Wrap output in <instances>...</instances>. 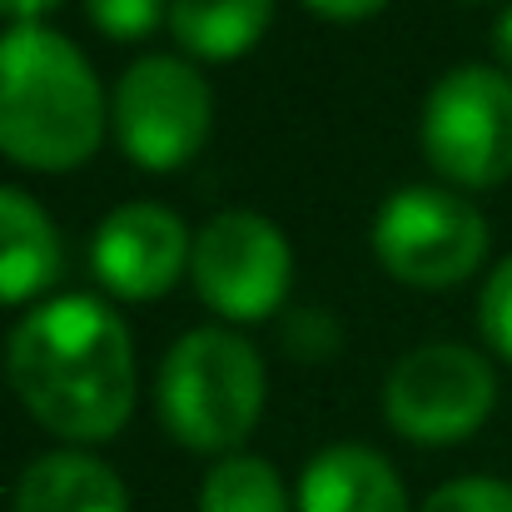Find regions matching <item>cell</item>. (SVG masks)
<instances>
[{
	"instance_id": "obj_1",
	"label": "cell",
	"mask_w": 512,
	"mask_h": 512,
	"mask_svg": "<svg viewBox=\"0 0 512 512\" xmlns=\"http://www.w3.org/2000/svg\"><path fill=\"white\" fill-rule=\"evenodd\" d=\"M5 378L40 428L105 443L135 408V343L115 309L85 294L40 304L5 343Z\"/></svg>"
},
{
	"instance_id": "obj_2",
	"label": "cell",
	"mask_w": 512,
	"mask_h": 512,
	"mask_svg": "<svg viewBox=\"0 0 512 512\" xmlns=\"http://www.w3.org/2000/svg\"><path fill=\"white\" fill-rule=\"evenodd\" d=\"M105 95L90 60L50 25L0 35V155L25 170H75L100 150Z\"/></svg>"
},
{
	"instance_id": "obj_3",
	"label": "cell",
	"mask_w": 512,
	"mask_h": 512,
	"mask_svg": "<svg viewBox=\"0 0 512 512\" xmlns=\"http://www.w3.org/2000/svg\"><path fill=\"white\" fill-rule=\"evenodd\" d=\"M155 403L174 443L229 453L264 413V358L234 329H189L160 363Z\"/></svg>"
},
{
	"instance_id": "obj_4",
	"label": "cell",
	"mask_w": 512,
	"mask_h": 512,
	"mask_svg": "<svg viewBox=\"0 0 512 512\" xmlns=\"http://www.w3.org/2000/svg\"><path fill=\"white\" fill-rule=\"evenodd\" d=\"M428 165L468 189L512 179V80L488 65L443 75L423 105Z\"/></svg>"
},
{
	"instance_id": "obj_5",
	"label": "cell",
	"mask_w": 512,
	"mask_h": 512,
	"mask_svg": "<svg viewBox=\"0 0 512 512\" xmlns=\"http://www.w3.org/2000/svg\"><path fill=\"white\" fill-rule=\"evenodd\" d=\"M373 249L383 269L413 289H453L488 254L483 214L448 189H398L373 219Z\"/></svg>"
},
{
	"instance_id": "obj_6",
	"label": "cell",
	"mask_w": 512,
	"mask_h": 512,
	"mask_svg": "<svg viewBox=\"0 0 512 512\" xmlns=\"http://www.w3.org/2000/svg\"><path fill=\"white\" fill-rule=\"evenodd\" d=\"M214 125V95L204 75L170 55L135 60L115 85V140L140 170L189 165Z\"/></svg>"
},
{
	"instance_id": "obj_7",
	"label": "cell",
	"mask_w": 512,
	"mask_h": 512,
	"mask_svg": "<svg viewBox=\"0 0 512 512\" xmlns=\"http://www.w3.org/2000/svg\"><path fill=\"white\" fill-rule=\"evenodd\" d=\"M493 403H498V378L488 358L463 343H423L403 353L383 383V408L393 433L428 448L478 433Z\"/></svg>"
},
{
	"instance_id": "obj_8",
	"label": "cell",
	"mask_w": 512,
	"mask_h": 512,
	"mask_svg": "<svg viewBox=\"0 0 512 512\" xmlns=\"http://www.w3.org/2000/svg\"><path fill=\"white\" fill-rule=\"evenodd\" d=\"M189 274L214 314L254 324L284 304L294 279V254L274 219L254 209H224L199 229L189 249Z\"/></svg>"
},
{
	"instance_id": "obj_9",
	"label": "cell",
	"mask_w": 512,
	"mask_h": 512,
	"mask_svg": "<svg viewBox=\"0 0 512 512\" xmlns=\"http://www.w3.org/2000/svg\"><path fill=\"white\" fill-rule=\"evenodd\" d=\"M189 234L165 204H120L90 244L95 279L120 299H160L189 264Z\"/></svg>"
},
{
	"instance_id": "obj_10",
	"label": "cell",
	"mask_w": 512,
	"mask_h": 512,
	"mask_svg": "<svg viewBox=\"0 0 512 512\" xmlns=\"http://www.w3.org/2000/svg\"><path fill=\"white\" fill-rule=\"evenodd\" d=\"M299 512H408V498L388 458L363 443H339L304 468Z\"/></svg>"
},
{
	"instance_id": "obj_11",
	"label": "cell",
	"mask_w": 512,
	"mask_h": 512,
	"mask_svg": "<svg viewBox=\"0 0 512 512\" xmlns=\"http://www.w3.org/2000/svg\"><path fill=\"white\" fill-rule=\"evenodd\" d=\"M60 274V234L45 209L0 184V304H25Z\"/></svg>"
},
{
	"instance_id": "obj_12",
	"label": "cell",
	"mask_w": 512,
	"mask_h": 512,
	"mask_svg": "<svg viewBox=\"0 0 512 512\" xmlns=\"http://www.w3.org/2000/svg\"><path fill=\"white\" fill-rule=\"evenodd\" d=\"M15 512H130L125 483L90 453H45L15 483Z\"/></svg>"
},
{
	"instance_id": "obj_13",
	"label": "cell",
	"mask_w": 512,
	"mask_h": 512,
	"mask_svg": "<svg viewBox=\"0 0 512 512\" xmlns=\"http://www.w3.org/2000/svg\"><path fill=\"white\" fill-rule=\"evenodd\" d=\"M274 20V0H170L174 40L199 60H239Z\"/></svg>"
},
{
	"instance_id": "obj_14",
	"label": "cell",
	"mask_w": 512,
	"mask_h": 512,
	"mask_svg": "<svg viewBox=\"0 0 512 512\" xmlns=\"http://www.w3.org/2000/svg\"><path fill=\"white\" fill-rule=\"evenodd\" d=\"M199 512H289V493L264 458H224L199 488Z\"/></svg>"
},
{
	"instance_id": "obj_15",
	"label": "cell",
	"mask_w": 512,
	"mask_h": 512,
	"mask_svg": "<svg viewBox=\"0 0 512 512\" xmlns=\"http://www.w3.org/2000/svg\"><path fill=\"white\" fill-rule=\"evenodd\" d=\"M170 15V0H90V20L110 40H145Z\"/></svg>"
},
{
	"instance_id": "obj_16",
	"label": "cell",
	"mask_w": 512,
	"mask_h": 512,
	"mask_svg": "<svg viewBox=\"0 0 512 512\" xmlns=\"http://www.w3.org/2000/svg\"><path fill=\"white\" fill-rule=\"evenodd\" d=\"M423 512H512V483L503 478H458L438 488Z\"/></svg>"
},
{
	"instance_id": "obj_17",
	"label": "cell",
	"mask_w": 512,
	"mask_h": 512,
	"mask_svg": "<svg viewBox=\"0 0 512 512\" xmlns=\"http://www.w3.org/2000/svg\"><path fill=\"white\" fill-rule=\"evenodd\" d=\"M478 324H483V339L512 363V254L493 269V279L478 299Z\"/></svg>"
},
{
	"instance_id": "obj_18",
	"label": "cell",
	"mask_w": 512,
	"mask_h": 512,
	"mask_svg": "<svg viewBox=\"0 0 512 512\" xmlns=\"http://www.w3.org/2000/svg\"><path fill=\"white\" fill-rule=\"evenodd\" d=\"M309 10H319V15H329V20H368V15H378L388 0H304Z\"/></svg>"
},
{
	"instance_id": "obj_19",
	"label": "cell",
	"mask_w": 512,
	"mask_h": 512,
	"mask_svg": "<svg viewBox=\"0 0 512 512\" xmlns=\"http://www.w3.org/2000/svg\"><path fill=\"white\" fill-rule=\"evenodd\" d=\"M50 5H60V0H0V15H10L15 25H30L40 10H50Z\"/></svg>"
},
{
	"instance_id": "obj_20",
	"label": "cell",
	"mask_w": 512,
	"mask_h": 512,
	"mask_svg": "<svg viewBox=\"0 0 512 512\" xmlns=\"http://www.w3.org/2000/svg\"><path fill=\"white\" fill-rule=\"evenodd\" d=\"M493 45H498V60L512 70V10H503V20H498V30H493Z\"/></svg>"
}]
</instances>
